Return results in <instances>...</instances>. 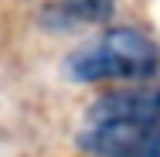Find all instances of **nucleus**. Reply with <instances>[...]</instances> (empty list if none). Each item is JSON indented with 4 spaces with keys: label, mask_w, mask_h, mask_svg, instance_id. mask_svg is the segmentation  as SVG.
I'll return each mask as SVG.
<instances>
[{
    "label": "nucleus",
    "mask_w": 160,
    "mask_h": 157,
    "mask_svg": "<svg viewBox=\"0 0 160 157\" xmlns=\"http://www.w3.org/2000/svg\"><path fill=\"white\" fill-rule=\"evenodd\" d=\"M160 72V44L140 28H106L65 58L72 82H140Z\"/></svg>",
    "instance_id": "f257e3e1"
},
{
    "label": "nucleus",
    "mask_w": 160,
    "mask_h": 157,
    "mask_svg": "<svg viewBox=\"0 0 160 157\" xmlns=\"http://www.w3.org/2000/svg\"><path fill=\"white\" fill-rule=\"evenodd\" d=\"M75 147L89 157H160V120L157 123L85 120L75 133Z\"/></svg>",
    "instance_id": "f03ea898"
},
{
    "label": "nucleus",
    "mask_w": 160,
    "mask_h": 157,
    "mask_svg": "<svg viewBox=\"0 0 160 157\" xmlns=\"http://www.w3.org/2000/svg\"><path fill=\"white\" fill-rule=\"evenodd\" d=\"M85 120H123V123H157L160 120V86L140 79L126 89L99 96L85 109Z\"/></svg>",
    "instance_id": "7ed1b4c3"
},
{
    "label": "nucleus",
    "mask_w": 160,
    "mask_h": 157,
    "mask_svg": "<svg viewBox=\"0 0 160 157\" xmlns=\"http://www.w3.org/2000/svg\"><path fill=\"white\" fill-rule=\"evenodd\" d=\"M116 10V0H48L41 7V28L48 31H78L109 21Z\"/></svg>",
    "instance_id": "20e7f679"
}]
</instances>
